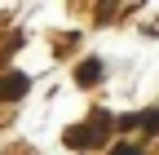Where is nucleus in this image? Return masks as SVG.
<instances>
[{"label":"nucleus","instance_id":"nucleus-1","mask_svg":"<svg viewBox=\"0 0 159 155\" xmlns=\"http://www.w3.org/2000/svg\"><path fill=\"white\" fill-rule=\"evenodd\" d=\"M66 146H71V151H89V146H97V138H93L89 124H71V129H66Z\"/></svg>","mask_w":159,"mask_h":155},{"label":"nucleus","instance_id":"nucleus-5","mask_svg":"<svg viewBox=\"0 0 159 155\" xmlns=\"http://www.w3.org/2000/svg\"><path fill=\"white\" fill-rule=\"evenodd\" d=\"M111 155H142V151H137V146H115Z\"/></svg>","mask_w":159,"mask_h":155},{"label":"nucleus","instance_id":"nucleus-3","mask_svg":"<svg viewBox=\"0 0 159 155\" xmlns=\"http://www.w3.org/2000/svg\"><path fill=\"white\" fill-rule=\"evenodd\" d=\"M97 80H102V62H97V58H89L84 71H75V84H97Z\"/></svg>","mask_w":159,"mask_h":155},{"label":"nucleus","instance_id":"nucleus-2","mask_svg":"<svg viewBox=\"0 0 159 155\" xmlns=\"http://www.w3.org/2000/svg\"><path fill=\"white\" fill-rule=\"evenodd\" d=\"M27 93V75H18V71H9V75H0V98H9V102H18Z\"/></svg>","mask_w":159,"mask_h":155},{"label":"nucleus","instance_id":"nucleus-4","mask_svg":"<svg viewBox=\"0 0 159 155\" xmlns=\"http://www.w3.org/2000/svg\"><path fill=\"white\" fill-rule=\"evenodd\" d=\"M142 129L146 133H159V111H142Z\"/></svg>","mask_w":159,"mask_h":155}]
</instances>
